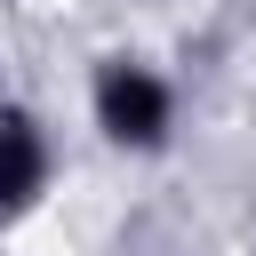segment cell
I'll return each instance as SVG.
<instances>
[{"label": "cell", "mask_w": 256, "mask_h": 256, "mask_svg": "<svg viewBox=\"0 0 256 256\" xmlns=\"http://www.w3.org/2000/svg\"><path fill=\"white\" fill-rule=\"evenodd\" d=\"M88 128L120 152V160H160L184 128V88L136 56V48H112L88 64Z\"/></svg>", "instance_id": "obj_1"}, {"label": "cell", "mask_w": 256, "mask_h": 256, "mask_svg": "<svg viewBox=\"0 0 256 256\" xmlns=\"http://www.w3.org/2000/svg\"><path fill=\"white\" fill-rule=\"evenodd\" d=\"M48 184H56V136H48V120L16 96V104L0 112V224L32 216V208L48 200Z\"/></svg>", "instance_id": "obj_2"}, {"label": "cell", "mask_w": 256, "mask_h": 256, "mask_svg": "<svg viewBox=\"0 0 256 256\" xmlns=\"http://www.w3.org/2000/svg\"><path fill=\"white\" fill-rule=\"evenodd\" d=\"M8 104H16V96H8V80H0V112H8Z\"/></svg>", "instance_id": "obj_3"}, {"label": "cell", "mask_w": 256, "mask_h": 256, "mask_svg": "<svg viewBox=\"0 0 256 256\" xmlns=\"http://www.w3.org/2000/svg\"><path fill=\"white\" fill-rule=\"evenodd\" d=\"M144 8H160V0H144Z\"/></svg>", "instance_id": "obj_4"}]
</instances>
